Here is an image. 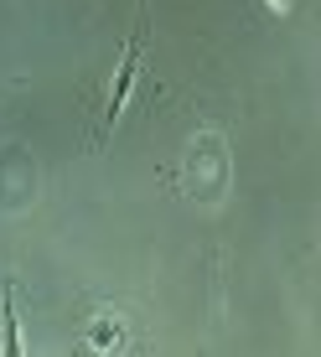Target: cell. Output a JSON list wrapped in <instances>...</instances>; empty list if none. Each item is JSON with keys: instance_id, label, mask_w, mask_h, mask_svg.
<instances>
[{"instance_id": "obj_2", "label": "cell", "mask_w": 321, "mask_h": 357, "mask_svg": "<svg viewBox=\"0 0 321 357\" xmlns=\"http://www.w3.org/2000/svg\"><path fill=\"white\" fill-rule=\"evenodd\" d=\"M6 352H21V337H16V311H10V285H6Z\"/></svg>"}, {"instance_id": "obj_1", "label": "cell", "mask_w": 321, "mask_h": 357, "mask_svg": "<svg viewBox=\"0 0 321 357\" xmlns=\"http://www.w3.org/2000/svg\"><path fill=\"white\" fill-rule=\"evenodd\" d=\"M140 52H145V42H140V36H130L125 63H119L114 89H109V109H104V130H98V135H109V130L119 125V114H125V98H130V89H135V73H140Z\"/></svg>"}, {"instance_id": "obj_3", "label": "cell", "mask_w": 321, "mask_h": 357, "mask_svg": "<svg viewBox=\"0 0 321 357\" xmlns=\"http://www.w3.org/2000/svg\"><path fill=\"white\" fill-rule=\"evenodd\" d=\"M275 6H285V0H275Z\"/></svg>"}]
</instances>
